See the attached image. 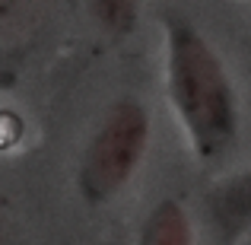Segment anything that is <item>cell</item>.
I'll use <instances>...</instances> for the list:
<instances>
[{
	"label": "cell",
	"mask_w": 251,
	"mask_h": 245,
	"mask_svg": "<svg viewBox=\"0 0 251 245\" xmlns=\"http://www.w3.org/2000/svg\"><path fill=\"white\" fill-rule=\"evenodd\" d=\"M169 92L201 156H220L235 137V96L220 57L181 16H166Z\"/></svg>",
	"instance_id": "cell-1"
},
{
	"label": "cell",
	"mask_w": 251,
	"mask_h": 245,
	"mask_svg": "<svg viewBox=\"0 0 251 245\" xmlns=\"http://www.w3.org/2000/svg\"><path fill=\"white\" fill-rule=\"evenodd\" d=\"M147 143V115L137 102H118L92 137L83 163V191L92 201L111 197L137 169Z\"/></svg>",
	"instance_id": "cell-2"
},
{
	"label": "cell",
	"mask_w": 251,
	"mask_h": 245,
	"mask_svg": "<svg viewBox=\"0 0 251 245\" xmlns=\"http://www.w3.org/2000/svg\"><path fill=\"white\" fill-rule=\"evenodd\" d=\"M51 0H0V54L23 48L42 26Z\"/></svg>",
	"instance_id": "cell-3"
},
{
	"label": "cell",
	"mask_w": 251,
	"mask_h": 245,
	"mask_svg": "<svg viewBox=\"0 0 251 245\" xmlns=\"http://www.w3.org/2000/svg\"><path fill=\"white\" fill-rule=\"evenodd\" d=\"M143 245H188V220H184V210L172 201L159 204L150 214Z\"/></svg>",
	"instance_id": "cell-4"
},
{
	"label": "cell",
	"mask_w": 251,
	"mask_h": 245,
	"mask_svg": "<svg viewBox=\"0 0 251 245\" xmlns=\"http://www.w3.org/2000/svg\"><path fill=\"white\" fill-rule=\"evenodd\" d=\"M92 13L108 32H130L137 19V0H92Z\"/></svg>",
	"instance_id": "cell-5"
}]
</instances>
